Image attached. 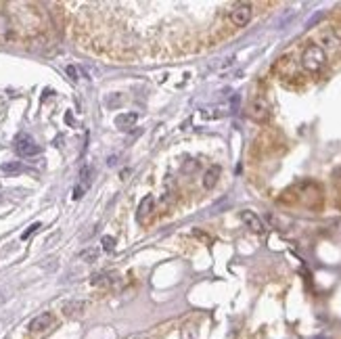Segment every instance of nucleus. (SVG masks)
<instances>
[{"label":"nucleus","mask_w":341,"mask_h":339,"mask_svg":"<svg viewBox=\"0 0 341 339\" xmlns=\"http://www.w3.org/2000/svg\"><path fill=\"white\" fill-rule=\"evenodd\" d=\"M326 63V54L318 44H308L302 52V67L308 74H318Z\"/></svg>","instance_id":"obj_1"},{"label":"nucleus","mask_w":341,"mask_h":339,"mask_svg":"<svg viewBox=\"0 0 341 339\" xmlns=\"http://www.w3.org/2000/svg\"><path fill=\"white\" fill-rule=\"evenodd\" d=\"M15 151H17V155H21V157H34V155H38L42 149L36 145V140L30 134H21L15 140Z\"/></svg>","instance_id":"obj_2"},{"label":"nucleus","mask_w":341,"mask_h":339,"mask_svg":"<svg viewBox=\"0 0 341 339\" xmlns=\"http://www.w3.org/2000/svg\"><path fill=\"white\" fill-rule=\"evenodd\" d=\"M251 15H253V7L249 3H239L235 5V9L231 11V21L237 25V27H245L249 21H251Z\"/></svg>","instance_id":"obj_3"},{"label":"nucleus","mask_w":341,"mask_h":339,"mask_svg":"<svg viewBox=\"0 0 341 339\" xmlns=\"http://www.w3.org/2000/svg\"><path fill=\"white\" fill-rule=\"evenodd\" d=\"M249 118L253 120V122H268V118H270V107H268V103L264 101V98H253V101L249 103Z\"/></svg>","instance_id":"obj_4"},{"label":"nucleus","mask_w":341,"mask_h":339,"mask_svg":"<svg viewBox=\"0 0 341 339\" xmlns=\"http://www.w3.org/2000/svg\"><path fill=\"white\" fill-rule=\"evenodd\" d=\"M241 220L245 222V226H247L249 231H253V233H264V222L258 218V214H255V211H251V209L241 211Z\"/></svg>","instance_id":"obj_5"},{"label":"nucleus","mask_w":341,"mask_h":339,"mask_svg":"<svg viewBox=\"0 0 341 339\" xmlns=\"http://www.w3.org/2000/svg\"><path fill=\"white\" fill-rule=\"evenodd\" d=\"M153 209H155V197H153V195H147L145 199L140 201V205H138L136 220H138V222L149 220V218H151V214H153Z\"/></svg>","instance_id":"obj_6"},{"label":"nucleus","mask_w":341,"mask_h":339,"mask_svg":"<svg viewBox=\"0 0 341 339\" xmlns=\"http://www.w3.org/2000/svg\"><path fill=\"white\" fill-rule=\"evenodd\" d=\"M63 314L69 316V318H76V316H82L84 310H86V302L82 300H72V302H65L63 304Z\"/></svg>","instance_id":"obj_7"},{"label":"nucleus","mask_w":341,"mask_h":339,"mask_svg":"<svg viewBox=\"0 0 341 339\" xmlns=\"http://www.w3.org/2000/svg\"><path fill=\"white\" fill-rule=\"evenodd\" d=\"M50 324H52V314H50V312H44V314L36 316V318L30 322V331H32V333H42V331H46Z\"/></svg>","instance_id":"obj_8"},{"label":"nucleus","mask_w":341,"mask_h":339,"mask_svg":"<svg viewBox=\"0 0 341 339\" xmlns=\"http://www.w3.org/2000/svg\"><path fill=\"white\" fill-rule=\"evenodd\" d=\"M220 165H211L207 172L203 174V187L205 189H214L216 187V182H218V178H220Z\"/></svg>","instance_id":"obj_9"},{"label":"nucleus","mask_w":341,"mask_h":339,"mask_svg":"<svg viewBox=\"0 0 341 339\" xmlns=\"http://www.w3.org/2000/svg\"><path fill=\"white\" fill-rule=\"evenodd\" d=\"M136 120H138L136 113H122V116L116 118V126L120 130H130L132 126L136 124Z\"/></svg>","instance_id":"obj_10"},{"label":"nucleus","mask_w":341,"mask_h":339,"mask_svg":"<svg viewBox=\"0 0 341 339\" xmlns=\"http://www.w3.org/2000/svg\"><path fill=\"white\" fill-rule=\"evenodd\" d=\"M0 170H3L5 174H9V176H17V174L23 172L25 167H23L21 161H7V163H3V167H0Z\"/></svg>","instance_id":"obj_11"},{"label":"nucleus","mask_w":341,"mask_h":339,"mask_svg":"<svg viewBox=\"0 0 341 339\" xmlns=\"http://www.w3.org/2000/svg\"><path fill=\"white\" fill-rule=\"evenodd\" d=\"M90 176H92V170H90L88 165H84V167L80 170V187H82L84 191L90 187Z\"/></svg>","instance_id":"obj_12"},{"label":"nucleus","mask_w":341,"mask_h":339,"mask_svg":"<svg viewBox=\"0 0 341 339\" xmlns=\"http://www.w3.org/2000/svg\"><path fill=\"white\" fill-rule=\"evenodd\" d=\"M90 282H92L94 287H109L111 282H113V276L103 272V274H96V276H92V280H90Z\"/></svg>","instance_id":"obj_13"},{"label":"nucleus","mask_w":341,"mask_h":339,"mask_svg":"<svg viewBox=\"0 0 341 339\" xmlns=\"http://www.w3.org/2000/svg\"><path fill=\"white\" fill-rule=\"evenodd\" d=\"M96 258H98V251L96 249H86V251L80 253V260H84V262H94Z\"/></svg>","instance_id":"obj_14"},{"label":"nucleus","mask_w":341,"mask_h":339,"mask_svg":"<svg viewBox=\"0 0 341 339\" xmlns=\"http://www.w3.org/2000/svg\"><path fill=\"white\" fill-rule=\"evenodd\" d=\"M101 243H103V249H105V251H113V247H116V239L109 237V235H105V237L101 239Z\"/></svg>","instance_id":"obj_15"},{"label":"nucleus","mask_w":341,"mask_h":339,"mask_svg":"<svg viewBox=\"0 0 341 339\" xmlns=\"http://www.w3.org/2000/svg\"><path fill=\"white\" fill-rule=\"evenodd\" d=\"M182 339H197L195 327H191V324H187V327L182 329Z\"/></svg>","instance_id":"obj_16"},{"label":"nucleus","mask_w":341,"mask_h":339,"mask_svg":"<svg viewBox=\"0 0 341 339\" xmlns=\"http://www.w3.org/2000/svg\"><path fill=\"white\" fill-rule=\"evenodd\" d=\"M38 229H40V222L32 224V226H30V229H27L25 233H21V239H23V241H25V239H30V237H32V235H34V233H36Z\"/></svg>","instance_id":"obj_17"},{"label":"nucleus","mask_w":341,"mask_h":339,"mask_svg":"<svg viewBox=\"0 0 341 339\" xmlns=\"http://www.w3.org/2000/svg\"><path fill=\"white\" fill-rule=\"evenodd\" d=\"M67 76H69V78H72V80H78L80 72H78V69H76L74 65H69V67H67Z\"/></svg>","instance_id":"obj_18"},{"label":"nucleus","mask_w":341,"mask_h":339,"mask_svg":"<svg viewBox=\"0 0 341 339\" xmlns=\"http://www.w3.org/2000/svg\"><path fill=\"white\" fill-rule=\"evenodd\" d=\"M82 197H84V189L78 185V187L74 189V199H82Z\"/></svg>","instance_id":"obj_19"},{"label":"nucleus","mask_w":341,"mask_h":339,"mask_svg":"<svg viewBox=\"0 0 341 339\" xmlns=\"http://www.w3.org/2000/svg\"><path fill=\"white\" fill-rule=\"evenodd\" d=\"M3 302H5V295H3V293H0V304H3Z\"/></svg>","instance_id":"obj_20"}]
</instances>
